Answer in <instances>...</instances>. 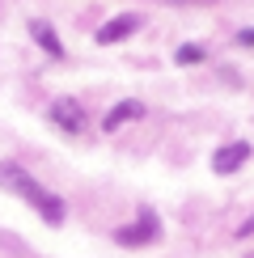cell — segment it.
I'll list each match as a JSON object with an SVG mask.
<instances>
[{"mask_svg": "<svg viewBox=\"0 0 254 258\" xmlns=\"http://www.w3.org/2000/svg\"><path fill=\"white\" fill-rule=\"evenodd\" d=\"M0 186L13 190V195H21V199H26V203H30V208H34L47 224H64V203L51 195V190H42V186H38V182L30 178L21 165L5 161V165H0Z\"/></svg>", "mask_w": 254, "mask_h": 258, "instance_id": "cell-1", "label": "cell"}, {"mask_svg": "<svg viewBox=\"0 0 254 258\" xmlns=\"http://www.w3.org/2000/svg\"><path fill=\"white\" fill-rule=\"evenodd\" d=\"M161 237V220H157V212H140V220L136 224H127V229H114V241L119 245H148V241H157Z\"/></svg>", "mask_w": 254, "mask_h": 258, "instance_id": "cell-2", "label": "cell"}, {"mask_svg": "<svg viewBox=\"0 0 254 258\" xmlns=\"http://www.w3.org/2000/svg\"><path fill=\"white\" fill-rule=\"evenodd\" d=\"M51 123H55L59 132L77 136L81 127H85V110H81V102H77V98H55V102H51Z\"/></svg>", "mask_w": 254, "mask_h": 258, "instance_id": "cell-3", "label": "cell"}, {"mask_svg": "<svg viewBox=\"0 0 254 258\" xmlns=\"http://www.w3.org/2000/svg\"><path fill=\"white\" fill-rule=\"evenodd\" d=\"M246 161H250V144H246V140H237V144H225V148L212 153V169H216V174H237Z\"/></svg>", "mask_w": 254, "mask_h": 258, "instance_id": "cell-4", "label": "cell"}, {"mask_svg": "<svg viewBox=\"0 0 254 258\" xmlns=\"http://www.w3.org/2000/svg\"><path fill=\"white\" fill-rule=\"evenodd\" d=\"M136 30H140V17H136V13H119V17H110V21H106V26H102L93 38H98L102 47H110V42H123V38H132Z\"/></svg>", "mask_w": 254, "mask_h": 258, "instance_id": "cell-5", "label": "cell"}, {"mask_svg": "<svg viewBox=\"0 0 254 258\" xmlns=\"http://www.w3.org/2000/svg\"><path fill=\"white\" fill-rule=\"evenodd\" d=\"M132 119H144V102H140V98L119 102V106H114V110L102 119V127H106V132H119V127H123V123H132Z\"/></svg>", "mask_w": 254, "mask_h": 258, "instance_id": "cell-6", "label": "cell"}, {"mask_svg": "<svg viewBox=\"0 0 254 258\" xmlns=\"http://www.w3.org/2000/svg\"><path fill=\"white\" fill-rule=\"evenodd\" d=\"M30 34H34V42H38L42 51H47V55L64 59V42L55 38V30H51V26H47V21H42V17H34V21H30Z\"/></svg>", "mask_w": 254, "mask_h": 258, "instance_id": "cell-7", "label": "cell"}, {"mask_svg": "<svg viewBox=\"0 0 254 258\" xmlns=\"http://www.w3.org/2000/svg\"><path fill=\"white\" fill-rule=\"evenodd\" d=\"M174 59H178V63H199V59H204V47L186 42V47H178V51H174Z\"/></svg>", "mask_w": 254, "mask_h": 258, "instance_id": "cell-8", "label": "cell"}, {"mask_svg": "<svg viewBox=\"0 0 254 258\" xmlns=\"http://www.w3.org/2000/svg\"><path fill=\"white\" fill-rule=\"evenodd\" d=\"M237 42H241V47H254V30H241V34H237Z\"/></svg>", "mask_w": 254, "mask_h": 258, "instance_id": "cell-9", "label": "cell"}, {"mask_svg": "<svg viewBox=\"0 0 254 258\" xmlns=\"http://www.w3.org/2000/svg\"><path fill=\"white\" fill-rule=\"evenodd\" d=\"M161 5H178V0H161Z\"/></svg>", "mask_w": 254, "mask_h": 258, "instance_id": "cell-10", "label": "cell"}]
</instances>
